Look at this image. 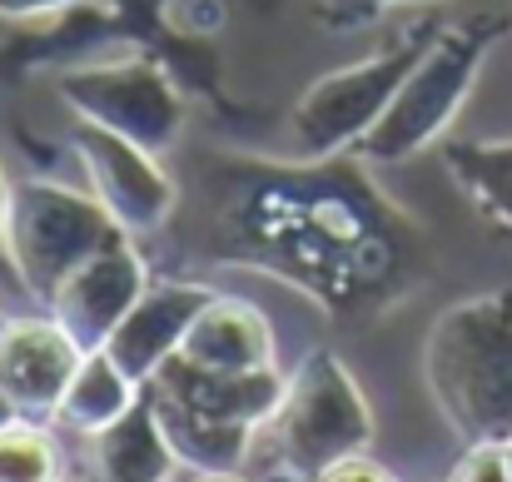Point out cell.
<instances>
[{
    "label": "cell",
    "mask_w": 512,
    "mask_h": 482,
    "mask_svg": "<svg viewBox=\"0 0 512 482\" xmlns=\"http://www.w3.org/2000/svg\"><path fill=\"white\" fill-rule=\"evenodd\" d=\"M433 30L438 25H413L408 35L388 40L368 60H353V65H343L334 75H319L294 100V110H289V145H294V155H304V160L353 155L363 145V135L393 105L403 75L418 65V55L433 40Z\"/></svg>",
    "instance_id": "obj_6"
},
{
    "label": "cell",
    "mask_w": 512,
    "mask_h": 482,
    "mask_svg": "<svg viewBox=\"0 0 512 482\" xmlns=\"http://www.w3.org/2000/svg\"><path fill=\"white\" fill-rule=\"evenodd\" d=\"M179 358H189L194 368H209V373L274 368V328H269V319L249 299L214 294L199 309V319L189 323Z\"/></svg>",
    "instance_id": "obj_14"
},
{
    "label": "cell",
    "mask_w": 512,
    "mask_h": 482,
    "mask_svg": "<svg viewBox=\"0 0 512 482\" xmlns=\"http://www.w3.org/2000/svg\"><path fill=\"white\" fill-rule=\"evenodd\" d=\"M150 284H155V279H150L145 254H140L130 239H120L115 249L95 254L90 264H80V269L55 289L50 319L60 323L85 353H95V348L110 343V333L125 323V314L140 304V294H145Z\"/></svg>",
    "instance_id": "obj_10"
},
{
    "label": "cell",
    "mask_w": 512,
    "mask_h": 482,
    "mask_svg": "<svg viewBox=\"0 0 512 482\" xmlns=\"http://www.w3.org/2000/svg\"><path fill=\"white\" fill-rule=\"evenodd\" d=\"M145 388H160L174 393L179 403L209 413V418H224V423H249V428H269V418L279 413L284 403V388L289 378L279 368H254V373H209V368H194L189 358L174 353L170 363L145 383Z\"/></svg>",
    "instance_id": "obj_12"
},
{
    "label": "cell",
    "mask_w": 512,
    "mask_h": 482,
    "mask_svg": "<svg viewBox=\"0 0 512 482\" xmlns=\"http://www.w3.org/2000/svg\"><path fill=\"white\" fill-rule=\"evenodd\" d=\"M214 299L209 284H194V279H155L140 304L125 314V323L110 333L105 353L135 378V383H150L174 353L184 348V333L189 323L199 319V309Z\"/></svg>",
    "instance_id": "obj_11"
},
{
    "label": "cell",
    "mask_w": 512,
    "mask_h": 482,
    "mask_svg": "<svg viewBox=\"0 0 512 482\" xmlns=\"http://www.w3.org/2000/svg\"><path fill=\"white\" fill-rule=\"evenodd\" d=\"M55 95L70 105L75 120H90L100 130H115L135 140L150 155H170L184 135V90L170 70L150 55H120V60H85L65 65L55 75Z\"/></svg>",
    "instance_id": "obj_7"
},
{
    "label": "cell",
    "mask_w": 512,
    "mask_h": 482,
    "mask_svg": "<svg viewBox=\"0 0 512 482\" xmlns=\"http://www.w3.org/2000/svg\"><path fill=\"white\" fill-rule=\"evenodd\" d=\"M5 319H10V314H0V323H5Z\"/></svg>",
    "instance_id": "obj_27"
},
{
    "label": "cell",
    "mask_w": 512,
    "mask_h": 482,
    "mask_svg": "<svg viewBox=\"0 0 512 482\" xmlns=\"http://www.w3.org/2000/svg\"><path fill=\"white\" fill-rule=\"evenodd\" d=\"M189 482H244L239 473H194Z\"/></svg>",
    "instance_id": "obj_25"
},
{
    "label": "cell",
    "mask_w": 512,
    "mask_h": 482,
    "mask_svg": "<svg viewBox=\"0 0 512 482\" xmlns=\"http://www.w3.org/2000/svg\"><path fill=\"white\" fill-rule=\"evenodd\" d=\"M443 169L473 214L512 239V140H443Z\"/></svg>",
    "instance_id": "obj_16"
},
{
    "label": "cell",
    "mask_w": 512,
    "mask_h": 482,
    "mask_svg": "<svg viewBox=\"0 0 512 482\" xmlns=\"http://www.w3.org/2000/svg\"><path fill=\"white\" fill-rule=\"evenodd\" d=\"M204 249L339 319L393 309L423 269L418 219L368 179L358 155L219 164Z\"/></svg>",
    "instance_id": "obj_1"
},
{
    "label": "cell",
    "mask_w": 512,
    "mask_h": 482,
    "mask_svg": "<svg viewBox=\"0 0 512 482\" xmlns=\"http://www.w3.org/2000/svg\"><path fill=\"white\" fill-rule=\"evenodd\" d=\"M10 259L20 269L25 299L35 309H50L55 289L90 264L95 254L130 239L95 194H80L55 179H15L10 184V214H5Z\"/></svg>",
    "instance_id": "obj_4"
},
{
    "label": "cell",
    "mask_w": 512,
    "mask_h": 482,
    "mask_svg": "<svg viewBox=\"0 0 512 482\" xmlns=\"http://www.w3.org/2000/svg\"><path fill=\"white\" fill-rule=\"evenodd\" d=\"M145 398L155 408V423H160L170 453L179 458V468H189V473H239L249 463L259 428L209 418V413L179 403L174 393H160V388H145Z\"/></svg>",
    "instance_id": "obj_15"
},
{
    "label": "cell",
    "mask_w": 512,
    "mask_h": 482,
    "mask_svg": "<svg viewBox=\"0 0 512 482\" xmlns=\"http://www.w3.org/2000/svg\"><path fill=\"white\" fill-rule=\"evenodd\" d=\"M5 214H10V179L0 174V289H10V294H25V284H20V269H15V259H10Z\"/></svg>",
    "instance_id": "obj_22"
},
{
    "label": "cell",
    "mask_w": 512,
    "mask_h": 482,
    "mask_svg": "<svg viewBox=\"0 0 512 482\" xmlns=\"http://www.w3.org/2000/svg\"><path fill=\"white\" fill-rule=\"evenodd\" d=\"M140 398H145V383H135L105 348H95V353H85V363H80V373H75L55 423L70 428L75 438L80 433H100V428L120 423Z\"/></svg>",
    "instance_id": "obj_17"
},
{
    "label": "cell",
    "mask_w": 512,
    "mask_h": 482,
    "mask_svg": "<svg viewBox=\"0 0 512 482\" xmlns=\"http://www.w3.org/2000/svg\"><path fill=\"white\" fill-rule=\"evenodd\" d=\"M423 378L463 448L512 443V289L443 309L423 338Z\"/></svg>",
    "instance_id": "obj_2"
},
{
    "label": "cell",
    "mask_w": 512,
    "mask_h": 482,
    "mask_svg": "<svg viewBox=\"0 0 512 482\" xmlns=\"http://www.w3.org/2000/svg\"><path fill=\"white\" fill-rule=\"evenodd\" d=\"M0 482H65V448L45 423H10L0 433Z\"/></svg>",
    "instance_id": "obj_18"
},
{
    "label": "cell",
    "mask_w": 512,
    "mask_h": 482,
    "mask_svg": "<svg viewBox=\"0 0 512 482\" xmlns=\"http://www.w3.org/2000/svg\"><path fill=\"white\" fill-rule=\"evenodd\" d=\"M448 482H512L508 478V458H503V443H468Z\"/></svg>",
    "instance_id": "obj_20"
},
{
    "label": "cell",
    "mask_w": 512,
    "mask_h": 482,
    "mask_svg": "<svg viewBox=\"0 0 512 482\" xmlns=\"http://www.w3.org/2000/svg\"><path fill=\"white\" fill-rule=\"evenodd\" d=\"M10 423H20V413H15V403H10V393L0 388V433H5Z\"/></svg>",
    "instance_id": "obj_24"
},
{
    "label": "cell",
    "mask_w": 512,
    "mask_h": 482,
    "mask_svg": "<svg viewBox=\"0 0 512 482\" xmlns=\"http://www.w3.org/2000/svg\"><path fill=\"white\" fill-rule=\"evenodd\" d=\"M269 443L279 468L304 482H319L329 468L373 448V408L339 353L314 348L289 373L284 403L269 418Z\"/></svg>",
    "instance_id": "obj_5"
},
{
    "label": "cell",
    "mask_w": 512,
    "mask_h": 482,
    "mask_svg": "<svg viewBox=\"0 0 512 482\" xmlns=\"http://www.w3.org/2000/svg\"><path fill=\"white\" fill-rule=\"evenodd\" d=\"M398 5H433V0H319V15H324L334 30H358V25L383 20V15L398 10Z\"/></svg>",
    "instance_id": "obj_19"
},
{
    "label": "cell",
    "mask_w": 512,
    "mask_h": 482,
    "mask_svg": "<svg viewBox=\"0 0 512 482\" xmlns=\"http://www.w3.org/2000/svg\"><path fill=\"white\" fill-rule=\"evenodd\" d=\"M503 458H508V478H512V443H503Z\"/></svg>",
    "instance_id": "obj_26"
},
{
    "label": "cell",
    "mask_w": 512,
    "mask_h": 482,
    "mask_svg": "<svg viewBox=\"0 0 512 482\" xmlns=\"http://www.w3.org/2000/svg\"><path fill=\"white\" fill-rule=\"evenodd\" d=\"M70 150L85 169V184L90 194L105 204V214L130 234H160L170 224L174 204H179V189L165 174L160 155L140 150L135 140L115 135V130H100L90 120H75L70 130Z\"/></svg>",
    "instance_id": "obj_8"
},
{
    "label": "cell",
    "mask_w": 512,
    "mask_h": 482,
    "mask_svg": "<svg viewBox=\"0 0 512 482\" xmlns=\"http://www.w3.org/2000/svg\"><path fill=\"white\" fill-rule=\"evenodd\" d=\"M80 363H85V348L55 319L20 314L0 323V388L10 393L20 418L55 423Z\"/></svg>",
    "instance_id": "obj_9"
},
{
    "label": "cell",
    "mask_w": 512,
    "mask_h": 482,
    "mask_svg": "<svg viewBox=\"0 0 512 482\" xmlns=\"http://www.w3.org/2000/svg\"><path fill=\"white\" fill-rule=\"evenodd\" d=\"M80 473L85 482H174L179 458L170 453L150 398H140L120 423L100 433H80Z\"/></svg>",
    "instance_id": "obj_13"
},
{
    "label": "cell",
    "mask_w": 512,
    "mask_h": 482,
    "mask_svg": "<svg viewBox=\"0 0 512 482\" xmlns=\"http://www.w3.org/2000/svg\"><path fill=\"white\" fill-rule=\"evenodd\" d=\"M319 482H398L388 468H378L368 453H358V458H348V463H339V468H329Z\"/></svg>",
    "instance_id": "obj_23"
},
{
    "label": "cell",
    "mask_w": 512,
    "mask_h": 482,
    "mask_svg": "<svg viewBox=\"0 0 512 482\" xmlns=\"http://www.w3.org/2000/svg\"><path fill=\"white\" fill-rule=\"evenodd\" d=\"M85 5H105V0H0V15L5 20H65L70 10H85Z\"/></svg>",
    "instance_id": "obj_21"
},
{
    "label": "cell",
    "mask_w": 512,
    "mask_h": 482,
    "mask_svg": "<svg viewBox=\"0 0 512 482\" xmlns=\"http://www.w3.org/2000/svg\"><path fill=\"white\" fill-rule=\"evenodd\" d=\"M503 30H508V15H468V20L438 25L433 40L423 45L418 65L403 75L393 105L383 110V120L363 135V145L353 155L363 164H403L443 145L448 125L468 105Z\"/></svg>",
    "instance_id": "obj_3"
}]
</instances>
